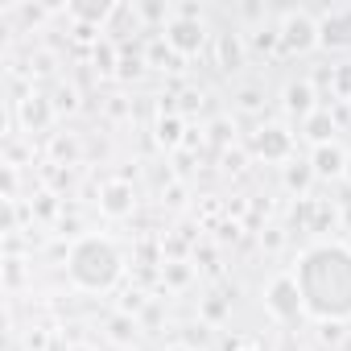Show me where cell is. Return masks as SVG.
I'll return each instance as SVG.
<instances>
[{
  "label": "cell",
  "instance_id": "1",
  "mask_svg": "<svg viewBox=\"0 0 351 351\" xmlns=\"http://www.w3.org/2000/svg\"><path fill=\"white\" fill-rule=\"evenodd\" d=\"M298 289L306 314L318 322H347L351 318V248L347 244H314L298 261Z\"/></svg>",
  "mask_w": 351,
  "mask_h": 351
},
{
  "label": "cell",
  "instance_id": "2",
  "mask_svg": "<svg viewBox=\"0 0 351 351\" xmlns=\"http://www.w3.org/2000/svg\"><path fill=\"white\" fill-rule=\"evenodd\" d=\"M66 273H71L75 289L108 293L124 273V256L108 236H79L71 244V252H66Z\"/></svg>",
  "mask_w": 351,
  "mask_h": 351
},
{
  "label": "cell",
  "instance_id": "3",
  "mask_svg": "<svg viewBox=\"0 0 351 351\" xmlns=\"http://www.w3.org/2000/svg\"><path fill=\"white\" fill-rule=\"evenodd\" d=\"M165 46L178 54V58H195L203 46H207V25L195 9H182L178 17H173L165 25Z\"/></svg>",
  "mask_w": 351,
  "mask_h": 351
},
{
  "label": "cell",
  "instance_id": "4",
  "mask_svg": "<svg viewBox=\"0 0 351 351\" xmlns=\"http://www.w3.org/2000/svg\"><path fill=\"white\" fill-rule=\"evenodd\" d=\"M277 42L285 54H310L318 46V17L306 9H289L277 25Z\"/></svg>",
  "mask_w": 351,
  "mask_h": 351
},
{
  "label": "cell",
  "instance_id": "5",
  "mask_svg": "<svg viewBox=\"0 0 351 351\" xmlns=\"http://www.w3.org/2000/svg\"><path fill=\"white\" fill-rule=\"evenodd\" d=\"M265 310L277 318V322H298L306 314V302H302V289H298V277L293 273H281L269 281L265 289Z\"/></svg>",
  "mask_w": 351,
  "mask_h": 351
},
{
  "label": "cell",
  "instance_id": "6",
  "mask_svg": "<svg viewBox=\"0 0 351 351\" xmlns=\"http://www.w3.org/2000/svg\"><path fill=\"white\" fill-rule=\"evenodd\" d=\"M248 149H252V157H261V161H285V165H289L298 141H293V132H289L285 124H261V128L248 132Z\"/></svg>",
  "mask_w": 351,
  "mask_h": 351
},
{
  "label": "cell",
  "instance_id": "7",
  "mask_svg": "<svg viewBox=\"0 0 351 351\" xmlns=\"http://www.w3.org/2000/svg\"><path fill=\"white\" fill-rule=\"evenodd\" d=\"M318 46L351 50V9H326L318 17Z\"/></svg>",
  "mask_w": 351,
  "mask_h": 351
},
{
  "label": "cell",
  "instance_id": "8",
  "mask_svg": "<svg viewBox=\"0 0 351 351\" xmlns=\"http://www.w3.org/2000/svg\"><path fill=\"white\" fill-rule=\"evenodd\" d=\"M244 62H248V42H244V34H236V29L215 34V66H219L223 75H240Z\"/></svg>",
  "mask_w": 351,
  "mask_h": 351
},
{
  "label": "cell",
  "instance_id": "9",
  "mask_svg": "<svg viewBox=\"0 0 351 351\" xmlns=\"http://www.w3.org/2000/svg\"><path fill=\"white\" fill-rule=\"evenodd\" d=\"M132 207H136V191H132V182L116 178V182H104V186H99V211H104L108 219H128Z\"/></svg>",
  "mask_w": 351,
  "mask_h": 351
},
{
  "label": "cell",
  "instance_id": "10",
  "mask_svg": "<svg viewBox=\"0 0 351 351\" xmlns=\"http://www.w3.org/2000/svg\"><path fill=\"white\" fill-rule=\"evenodd\" d=\"M17 120L29 132H46L50 120H54V99H46L42 91H29L25 99H17Z\"/></svg>",
  "mask_w": 351,
  "mask_h": 351
},
{
  "label": "cell",
  "instance_id": "11",
  "mask_svg": "<svg viewBox=\"0 0 351 351\" xmlns=\"http://www.w3.org/2000/svg\"><path fill=\"white\" fill-rule=\"evenodd\" d=\"M310 169H314V178H343L347 173V153L330 141V145H318L310 153Z\"/></svg>",
  "mask_w": 351,
  "mask_h": 351
},
{
  "label": "cell",
  "instance_id": "12",
  "mask_svg": "<svg viewBox=\"0 0 351 351\" xmlns=\"http://www.w3.org/2000/svg\"><path fill=\"white\" fill-rule=\"evenodd\" d=\"M302 136L318 149V145H330L335 141V116L326 112V108H318V112H310L306 120H302Z\"/></svg>",
  "mask_w": 351,
  "mask_h": 351
},
{
  "label": "cell",
  "instance_id": "13",
  "mask_svg": "<svg viewBox=\"0 0 351 351\" xmlns=\"http://www.w3.org/2000/svg\"><path fill=\"white\" fill-rule=\"evenodd\" d=\"M281 95H285L281 104H285L289 116H302V120H306L310 112H318V104H314V87H310V83H285Z\"/></svg>",
  "mask_w": 351,
  "mask_h": 351
},
{
  "label": "cell",
  "instance_id": "14",
  "mask_svg": "<svg viewBox=\"0 0 351 351\" xmlns=\"http://www.w3.org/2000/svg\"><path fill=\"white\" fill-rule=\"evenodd\" d=\"M112 13H116L112 0H99V5H95V0H75V5H71V17H79L87 25H104Z\"/></svg>",
  "mask_w": 351,
  "mask_h": 351
},
{
  "label": "cell",
  "instance_id": "15",
  "mask_svg": "<svg viewBox=\"0 0 351 351\" xmlns=\"http://www.w3.org/2000/svg\"><path fill=\"white\" fill-rule=\"evenodd\" d=\"M310 178H314L310 161H289V165H285V186H289V191H298V195H302V191L310 186Z\"/></svg>",
  "mask_w": 351,
  "mask_h": 351
},
{
  "label": "cell",
  "instance_id": "16",
  "mask_svg": "<svg viewBox=\"0 0 351 351\" xmlns=\"http://www.w3.org/2000/svg\"><path fill=\"white\" fill-rule=\"evenodd\" d=\"M95 71H99V75H116V71H120V54H116L112 42H99V46H95Z\"/></svg>",
  "mask_w": 351,
  "mask_h": 351
},
{
  "label": "cell",
  "instance_id": "17",
  "mask_svg": "<svg viewBox=\"0 0 351 351\" xmlns=\"http://www.w3.org/2000/svg\"><path fill=\"white\" fill-rule=\"evenodd\" d=\"M108 335H112L116 343H132V339H136V322H132L128 314H112V318H108Z\"/></svg>",
  "mask_w": 351,
  "mask_h": 351
},
{
  "label": "cell",
  "instance_id": "18",
  "mask_svg": "<svg viewBox=\"0 0 351 351\" xmlns=\"http://www.w3.org/2000/svg\"><path fill=\"white\" fill-rule=\"evenodd\" d=\"M306 211H310V232H326V223H335V211L318 199H306Z\"/></svg>",
  "mask_w": 351,
  "mask_h": 351
},
{
  "label": "cell",
  "instance_id": "19",
  "mask_svg": "<svg viewBox=\"0 0 351 351\" xmlns=\"http://www.w3.org/2000/svg\"><path fill=\"white\" fill-rule=\"evenodd\" d=\"M330 91H335V99H351V62L330 71Z\"/></svg>",
  "mask_w": 351,
  "mask_h": 351
},
{
  "label": "cell",
  "instance_id": "20",
  "mask_svg": "<svg viewBox=\"0 0 351 351\" xmlns=\"http://www.w3.org/2000/svg\"><path fill=\"white\" fill-rule=\"evenodd\" d=\"M157 141H161V145H178V141H182V120H178V116L161 120V124H157Z\"/></svg>",
  "mask_w": 351,
  "mask_h": 351
},
{
  "label": "cell",
  "instance_id": "21",
  "mask_svg": "<svg viewBox=\"0 0 351 351\" xmlns=\"http://www.w3.org/2000/svg\"><path fill=\"white\" fill-rule=\"evenodd\" d=\"M50 157H54V161H75V157H79V145H75L71 136H54V141H50Z\"/></svg>",
  "mask_w": 351,
  "mask_h": 351
},
{
  "label": "cell",
  "instance_id": "22",
  "mask_svg": "<svg viewBox=\"0 0 351 351\" xmlns=\"http://www.w3.org/2000/svg\"><path fill=\"white\" fill-rule=\"evenodd\" d=\"M75 108H79V91H75V87H58L54 112H75Z\"/></svg>",
  "mask_w": 351,
  "mask_h": 351
},
{
  "label": "cell",
  "instance_id": "23",
  "mask_svg": "<svg viewBox=\"0 0 351 351\" xmlns=\"http://www.w3.org/2000/svg\"><path fill=\"white\" fill-rule=\"evenodd\" d=\"M232 136H236V128H232V120H215V124H211V141H215V145H228Z\"/></svg>",
  "mask_w": 351,
  "mask_h": 351
},
{
  "label": "cell",
  "instance_id": "24",
  "mask_svg": "<svg viewBox=\"0 0 351 351\" xmlns=\"http://www.w3.org/2000/svg\"><path fill=\"white\" fill-rule=\"evenodd\" d=\"M116 75H124V79H128V75H141V58H128V54H120V71H116Z\"/></svg>",
  "mask_w": 351,
  "mask_h": 351
},
{
  "label": "cell",
  "instance_id": "25",
  "mask_svg": "<svg viewBox=\"0 0 351 351\" xmlns=\"http://www.w3.org/2000/svg\"><path fill=\"white\" fill-rule=\"evenodd\" d=\"M203 314H207V318H211V322H215V318H223V314H228V302H219V298H211V302H207V310H203Z\"/></svg>",
  "mask_w": 351,
  "mask_h": 351
},
{
  "label": "cell",
  "instance_id": "26",
  "mask_svg": "<svg viewBox=\"0 0 351 351\" xmlns=\"http://www.w3.org/2000/svg\"><path fill=\"white\" fill-rule=\"evenodd\" d=\"M256 104H261V91H256V87H248V91L240 95V108H248V112H252Z\"/></svg>",
  "mask_w": 351,
  "mask_h": 351
},
{
  "label": "cell",
  "instance_id": "27",
  "mask_svg": "<svg viewBox=\"0 0 351 351\" xmlns=\"http://www.w3.org/2000/svg\"><path fill=\"white\" fill-rule=\"evenodd\" d=\"M228 351H256V347H248V343H232Z\"/></svg>",
  "mask_w": 351,
  "mask_h": 351
},
{
  "label": "cell",
  "instance_id": "28",
  "mask_svg": "<svg viewBox=\"0 0 351 351\" xmlns=\"http://www.w3.org/2000/svg\"><path fill=\"white\" fill-rule=\"evenodd\" d=\"M343 178H347V182H351V153H347V173H343Z\"/></svg>",
  "mask_w": 351,
  "mask_h": 351
}]
</instances>
